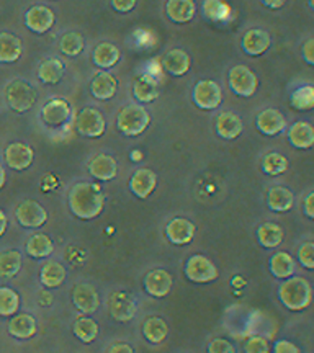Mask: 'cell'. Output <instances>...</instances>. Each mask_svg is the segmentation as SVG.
<instances>
[{
  "label": "cell",
  "instance_id": "21",
  "mask_svg": "<svg viewBox=\"0 0 314 353\" xmlns=\"http://www.w3.org/2000/svg\"><path fill=\"white\" fill-rule=\"evenodd\" d=\"M215 128L219 138L231 141L241 136L242 130H244V125H242V120L239 114L233 112H223L216 117Z\"/></svg>",
  "mask_w": 314,
  "mask_h": 353
},
{
  "label": "cell",
  "instance_id": "49",
  "mask_svg": "<svg viewBox=\"0 0 314 353\" xmlns=\"http://www.w3.org/2000/svg\"><path fill=\"white\" fill-rule=\"evenodd\" d=\"M273 350L277 353H298L300 348L288 341H278L273 347Z\"/></svg>",
  "mask_w": 314,
  "mask_h": 353
},
{
  "label": "cell",
  "instance_id": "28",
  "mask_svg": "<svg viewBox=\"0 0 314 353\" xmlns=\"http://www.w3.org/2000/svg\"><path fill=\"white\" fill-rule=\"evenodd\" d=\"M295 195L285 187H272L267 195V206L273 213H286L293 208Z\"/></svg>",
  "mask_w": 314,
  "mask_h": 353
},
{
  "label": "cell",
  "instance_id": "20",
  "mask_svg": "<svg viewBox=\"0 0 314 353\" xmlns=\"http://www.w3.org/2000/svg\"><path fill=\"white\" fill-rule=\"evenodd\" d=\"M88 172L100 182H110L118 175V164L108 154H99L88 162Z\"/></svg>",
  "mask_w": 314,
  "mask_h": 353
},
{
  "label": "cell",
  "instance_id": "56",
  "mask_svg": "<svg viewBox=\"0 0 314 353\" xmlns=\"http://www.w3.org/2000/svg\"><path fill=\"white\" fill-rule=\"evenodd\" d=\"M131 159L135 162H139L141 159H143V152H141V151H131Z\"/></svg>",
  "mask_w": 314,
  "mask_h": 353
},
{
  "label": "cell",
  "instance_id": "26",
  "mask_svg": "<svg viewBox=\"0 0 314 353\" xmlns=\"http://www.w3.org/2000/svg\"><path fill=\"white\" fill-rule=\"evenodd\" d=\"M117 88H118V81L112 76V74L107 72V70L97 74V76L92 79V83H90L92 95L99 100L113 99L115 94H117Z\"/></svg>",
  "mask_w": 314,
  "mask_h": 353
},
{
  "label": "cell",
  "instance_id": "36",
  "mask_svg": "<svg viewBox=\"0 0 314 353\" xmlns=\"http://www.w3.org/2000/svg\"><path fill=\"white\" fill-rule=\"evenodd\" d=\"M257 241L264 249H277L283 242V229L275 223H265L257 229Z\"/></svg>",
  "mask_w": 314,
  "mask_h": 353
},
{
  "label": "cell",
  "instance_id": "30",
  "mask_svg": "<svg viewBox=\"0 0 314 353\" xmlns=\"http://www.w3.org/2000/svg\"><path fill=\"white\" fill-rule=\"evenodd\" d=\"M119 57H121V52L115 44L112 43H100L97 44L95 50H94V54H92V61H94V64L97 68L100 69H112L115 64L118 63Z\"/></svg>",
  "mask_w": 314,
  "mask_h": 353
},
{
  "label": "cell",
  "instance_id": "8",
  "mask_svg": "<svg viewBox=\"0 0 314 353\" xmlns=\"http://www.w3.org/2000/svg\"><path fill=\"white\" fill-rule=\"evenodd\" d=\"M185 275L193 283H210L218 278V268L205 255H192L185 263Z\"/></svg>",
  "mask_w": 314,
  "mask_h": 353
},
{
  "label": "cell",
  "instance_id": "29",
  "mask_svg": "<svg viewBox=\"0 0 314 353\" xmlns=\"http://www.w3.org/2000/svg\"><path fill=\"white\" fill-rule=\"evenodd\" d=\"M68 278L66 267L59 262H46L39 270V280L44 288H59Z\"/></svg>",
  "mask_w": 314,
  "mask_h": 353
},
{
  "label": "cell",
  "instance_id": "1",
  "mask_svg": "<svg viewBox=\"0 0 314 353\" xmlns=\"http://www.w3.org/2000/svg\"><path fill=\"white\" fill-rule=\"evenodd\" d=\"M105 205V196L99 183L81 182L69 192V210L79 219H94L100 216Z\"/></svg>",
  "mask_w": 314,
  "mask_h": 353
},
{
  "label": "cell",
  "instance_id": "45",
  "mask_svg": "<svg viewBox=\"0 0 314 353\" xmlns=\"http://www.w3.org/2000/svg\"><path fill=\"white\" fill-rule=\"evenodd\" d=\"M244 350L247 353H267L271 352L268 341L262 335H252L244 343Z\"/></svg>",
  "mask_w": 314,
  "mask_h": 353
},
{
  "label": "cell",
  "instance_id": "52",
  "mask_svg": "<svg viewBox=\"0 0 314 353\" xmlns=\"http://www.w3.org/2000/svg\"><path fill=\"white\" fill-rule=\"evenodd\" d=\"M267 8H272V10H277V8H282L286 3V0H260Z\"/></svg>",
  "mask_w": 314,
  "mask_h": 353
},
{
  "label": "cell",
  "instance_id": "10",
  "mask_svg": "<svg viewBox=\"0 0 314 353\" xmlns=\"http://www.w3.org/2000/svg\"><path fill=\"white\" fill-rule=\"evenodd\" d=\"M72 108L70 103L64 99H51L43 105L41 120L44 125L51 128H59L70 120Z\"/></svg>",
  "mask_w": 314,
  "mask_h": 353
},
{
  "label": "cell",
  "instance_id": "18",
  "mask_svg": "<svg viewBox=\"0 0 314 353\" xmlns=\"http://www.w3.org/2000/svg\"><path fill=\"white\" fill-rule=\"evenodd\" d=\"M157 187V175L151 169H138L130 179V190L135 196L148 198Z\"/></svg>",
  "mask_w": 314,
  "mask_h": 353
},
{
  "label": "cell",
  "instance_id": "6",
  "mask_svg": "<svg viewBox=\"0 0 314 353\" xmlns=\"http://www.w3.org/2000/svg\"><path fill=\"white\" fill-rule=\"evenodd\" d=\"M228 81L234 94L242 97V99H249V97L257 92L259 87V81L255 74L249 68H246V65H234L229 70Z\"/></svg>",
  "mask_w": 314,
  "mask_h": 353
},
{
  "label": "cell",
  "instance_id": "54",
  "mask_svg": "<svg viewBox=\"0 0 314 353\" xmlns=\"http://www.w3.org/2000/svg\"><path fill=\"white\" fill-rule=\"evenodd\" d=\"M39 303H41L43 306H50L52 303V296L48 291H41V293H39Z\"/></svg>",
  "mask_w": 314,
  "mask_h": 353
},
{
  "label": "cell",
  "instance_id": "22",
  "mask_svg": "<svg viewBox=\"0 0 314 353\" xmlns=\"http://www.w3.org/2000/svg\"><path fill=\"white\" fill-rule=\"evenodd\" d=\"M288 141L295 149H311L314 145V126L308 121H296L288 128Z\"/></svg>",
  "mask_w": 314,
  "mask_h": 353
},
{
  "label": "cell",
  "instance_id": "50",
  "mask_svg": "<svg viewBox=\"0 0 314 353\" xmlns=\"http://www.w3.org/2000/svg\"><path fill=\"white\" fill-rule=\"evenodd\" d=\"M303 213L306 214L309 219H314V192H311L306 198H304Z\"/></svg>",
  "mask_w": 314,
  "mask_h": 353
},
{
  "label": "cell",
  "instance_id": "53",
  "mask_svg": "<svg viewBox=\"0 0 314 353\" xmlns=\"http://www.w3.org/2000/svg\"><path fill=\"white\" fill-rule=\"evenodd\" d=\"M7 226H8V219H7V214L3 213L2 210H0V237L3 236L7 231Z\"/></svg>",
  "mask_w": 314,
  "mask_h": 353
},
{
  "label": "cell",
  "instance_id": "35",
  "mask_svg": "<svg viewBox=\"0 0 314 353\" xmlns=\"http://www.w3.org/2000/svg\"><path fill=\"white\" fill-rule=\"evenodd\" d=\"M55 250V244L46 234H33L28 241H26V254L33 259H46L50 257Z\"/></svg>",
  "mask_w": 314,
  "mask_h": 353
},
{
  "label": "cell",
  "instance_id": "4",
  "mask_svg": "<svg viewBox=\"0 0 314 353\" xmlns=\"http://www.w3.org/2000/svg\"><path fill=\"white\" fill-rule=\"evenodd\" d=\"M6 100L13 112L25 113L37 103V92L28 82L15 79L6 87Z\"/></svg>",
  "mask_w": 314,
  "mask_h": 353
},
{
  "label": "cell",
  "instance_id": "11",
  "mask_svg": "<svg viewBox=\"0 0 314 353\" xmlns=\"http://www.w3.org/2000/svg\"><path fill=\"white\" fill-rule=\"evenodd\" d=\"M108 311L115 321L130 322L136 316V301L126 291H115L108 298Z\"/></svg>",
  "mask_w": 314,
  "mask_h": 353
},
{
  "label": "cell",
  "instance_id": "46",
  "mask_svg": "<svg viewBox=\"0 0 314 353\" xmlns=\"http://www.w3.org/2000/svg\"><path fill=\"white\" fill-rule=\"evenodd\" d=\"M208 352L210 353H234L236 352V348H234L228 341H224V339H215V341L208 345Z\"/></svg>",
  "mask_w": 314,
  "mask_h": 353
},
{
  "label": "cell",
  "instance_id": "44",
  "mask_svg": "<svg viewBox=\"0 0 314 353\" xmlns=\"http://www.w3.org/2000/svg\"><path fill=\"white\" fill-rule=\"evenodd\" d=\"M298 262L306 270H314V242H304L298 247Z\"/></svg>",
  "mask_w": 314,
  "mask_h": 353
},
{
  "label": "cell",
  "instance_id": "51",
  "mask_svg": "<svg viewBox=\"0 0 314 353\" xmlns=\"http://www.w3.org/2000/svg\"><path fill=\"white\" fill-rule=\"evenodd\" d=\"M108 353H133V347L128 343H115L107 348Z\"/></svg>",
  "mask_w": 314,
  "mask_h": 353
},
{
  "label": "cell",
  "instance_id": "43",
  "mask_svg": "<svg viewBox=\"0 0 314 353\" xmlns=\"http://www.w3.org/2000/svg\"><path fill=\"white\" fill-rule=\"evenodd\" d=\"M203 13L211 21H224L231 13V8L223 0H205L203 2Z\"/></svg>",
  "mask_w": 314,
  "mask_h": 353
},
{
  "label": "cell",
  "instance_id": "24",
  "mask_svg": "<svg viewBox=\"0 0 314 353\" xmlns=\"http://www.w3.org/2000/svg\"><path fill=\"white\" fill-rule=\"evenodd\" d=\"M166 13L174 23H188L195 17L197 6L193 0H167Z\"/></svg>",
  "mask_w": 314,
  "mask_h": 353
},
{
  "label": "cell",
  "instance_id": "19",
  "mask_svg": "<svg viewBox=\"0 0 314 353\" xmlns=\"http://www.w3.org/2000/svg\"><path fill=\"white\" fill-rule=\"evenodd\" d=\"M242 50L249 56H262L272 46V38L265 30L252 28L244 33L241 41Z\"/></svg>",
  "mask_w": 314,
  "mask_h": 353
},
{
  "label": "cell",
  "instance_id": "40",
  "mask_svg": "<svg viewBox=\"0 0 314 353\" xmlns=\"http://www.w3.org/2000/svg\"><path fill=\"white\" fill-rule=\"evenodd\" d=\"M288 169V159L280 152H268L262 159V172L264 174L277 176L285 174Z\"/></svg>",
  "mask_w": 314,
  "mask_h": 353
},
{
  "label": "cell",
  "instance_id": "42",
  "mask_svg": "<svg viewBox=\"0 0 314 353\" xmlns=\"http://www.w3.org/2000/svg\"><path fill=\"white\" fill-rule=\"evenodd\" d=\"M84 46H86L84 38L76 32H69V33L63 34V38H61V41H59L61 52H63L64 56H69V57L81 54V52L84 51Z\"/></svg>",
  "mask_w": 314,
  "mask_h": 353
},
{
  "label": "cell",
  "instance_id": "9",
  "mask_svg": "<svg viewBox=\"0 0 314 353\" xmlns=\"http://www.w3.org/2000/svg\"><path fill=\"white\" fill-rule=\"evenodd\" d=\"M15 218L20 223V226L37 229L46 224L48 211L39 205L38 201L25 200L21 201L15 210Z\"/></svg>",
  "mask_w": 314,
  "mask_h": 353
},
{
  "label": "cell",
  "instance_id": "41",
  "mask_svg": "<svg viewBox=\"0 0 314 353\" xmlns=\"http://www.w3.org/2000/svg\"><path fill=\"white\" fill-rule=\"evenodd\" d=\"M20 307V296L17 291L7 286L0 288V316L2 317H12L17 314Z\"/></svg>",
  "mask_w": 314,
  "mask_h": 353
},
{
  "label": "cell",
  "instance_id": "31",
  "mask_svg": "<svg viewBox=\"0 0 314 353\" xmlns=\"http://www.w3.org/2000/svg\"><path fill=\"white\" fill-rule=\"evenodd\" d=\"M268 267H271L272 275L278 278V280H285V278L293 276L296 272L295 259L286 252L273 254L271 257V262H268Z\"/></svg>",
  "mask_w": 314,
  "mask_h": 353
},
{
  "label": "cell",
  "instance_id": "57",
  "mask_svg": "<svg viewBox=\"0 0 314 353\" xmlns=\"http://www.w3.org/2000/svg\"><path fill=\"white\" fill-rule=\"evenodd\" d=\"M308 6H309V8H311V10L314 12V0H308Z\"/></svg>",
  "mask_w": 314,
  "mask_h": 353
},
{
  "label": "cell",
  "instance_id": "27",
  "mask_svg": "<svg viewBox=\"0 0 314 353\" xmlns=\"http://www.w3.org/2000/svg\"><path fill=\"white\" fill-rule=\"evenodd\" d=\"M21 51H23V44L21 39L12 33H0V63L12 64L20 59Z\"/></svg>",
  "mask_w": 314,
  "mask_h": 353
},
{
  "label": "cell",
  "instance_id": "13",
  "mask_svg": "<svg viewBox=\"0 0 314 353\" xmlns=\"http://www.w3.org/2000/svg\"><path fill=\"white\" fill-rule=\"evenodd\" d=\"M72 304L82 314H94L100 307L99 291L88 283H79L72 290Z\"/></svg>",
  "mask_w": 314,
  "mask_h": 353
},
{
  "label": "cell",
  "instance_id": "14",
  "mask_svg": "<svg viewBox=\"0 0 314 353\" xmlns=\"http://www.w3.org/2000/svg\"><path fill=\"white\" fill-rule=\"evenodd\" d=\"M33 149L25 143H12L3 151V161L13 170H26L33 164Z\"/></svg>",
  "mask_w": 314,
  "mask_h": 353
},
{
  "label": "cell",
  "instance_id": "16",
  "mask_svg": "<svg viewBox=\"0 0 314 353\" xmlns=\"http://www.w3.org/2000/svg\"><path fill=\"white\" fill-rule=\"evenodd\" d=\"M166 236L174 245L190 244L195 237V224L185 218H174L167 224Z\"/></svg>",
  "mask_w": 314,
  "mask_h": 353
},
{
  "label": "cell",
  "instance_id": "3",
  "mask_svg": "<svg viewBox=\"0 0 314 353\" xmlns=\"http://www.w3.org/2000/svg\"><path fill=\"white\" fill-rule=\"evenodd\" d=\"M149 125H151V114L143 105L133 103L119 110L117 126L121 134L135 138V136L143 134Z\"/></svg>",
  "mask_w": 314,
  "mask_h": 353
},
{
  "label": "cell",
  "instance_id": "55",
  "mask_svg": "<svg viewBox=\"0 0 314 353\" xmlns=\"http://www.w3.org/2000/svg\"><path fill=\"white\" fill-rule=\"evenodd\" d=\"M6 180H7L6 170H3L2 164H0V188H3V185H6Z\"/></svg>",
  "mask_w": 314,
  "mask_h": 353
},
{
  "label": "cell",
  "instance_id": "34",
  "mask_svg": "<svg viewBox=\"0 0 314 353\" xmlns=\"http://www.w3.org/2000/svg\"><path fill=\"white\" fill-rule=\"evenodd\" d=\"M167 334H169V327H167V322L162 317L151 316L144 321L143 335L148 342L161 343L166 341Z\"/></svg>",
  "mask_w": 314,
  "mask_h": 353
},
{
  "label": "cell",
  "instance_id": "32",
  "mask_svg": "<svg viewBox=\"0 0 314 353\" xmlns=\"http://www.w3.org/2000/svg\"><path fill=\"white\" fill-rule=\"evenodd\" d=\"M64 76V64L63 61L57 57H51V59L43 61L38 69V79L46 85H55L59 83L61 79Z\"/></svg>",
  "mask_w": 314,
  "mask_h": 353
},
{
  "label": "cell",
  "instance_id": "25",
  "mask_svg": "<svg viewBox=\"0 0 314 353\" xmlns=\"http://www.w3.org/2000/svg\"><path fill=\"white\" fill-rule=\"evenodd\" d=\"M37 319L32 314H17L13 316L10 322H8V334L12 337L20 339V341H26L32 339L37 334Z\"/></svg>",
  "mask_w": 314,
  "mask_h": 353
},
{
  "label": "cell",
  "instance_id": "7",
  "mask_svg": "<svg viewBox=\"0 0 314 353\" xmlns=\"http://www.w3.org/2000/svg\"><path fill=\"white\" fill-rule=\"evenodd\" d=\"M76 128L86 138H100L107 130V121L99 110L86 107L77 113Z\"/></svg>",
  "mask_w": 314,
  "mask_h": 353
},
{
  "label": "cell",
  "instance_id": "39",
  "mask_svg": "<svg viewBox=\"0 0 314 353\" xmlns=\"http://www.w3.org/2000/svg\"><path fill=\"white\" fill-rule=\"evenodd\" d=\"M21 268V254L19 250L0 252V278H13Z\"/></svg>",
  "mask_w": 314,
  "mask_h": 353
},
{
  "label": "cell",
  "instance_id": "37",
  "mask_svg": "<svg viewBox=\"0 0 314 353\" xmlns=\"http://www.w3.org/2000/svg\"><path fill=\"white\" fill-rule=\"evenodd\" d=\"M290 105L298 112H309L314 108V85H302L295 88L290 95Z\"/></svg>",
  "mask_w": 314,
  "mask_h": 353
},
{
  "label": "cell",
  "instance_id": "23",
  "mask_svg": "<svg viewBox=\"0 0 314 353\" xmlns=\"http://www.w3.org/2000/svg\"><path fill=\"white\" fill-rule=\"evenodd\" d=\"M190 65H192V59H190L188 52L184 50H170L166 56H164L162 61L164 70L175 77L187 74L190 70Z\"/></svg>",
  "mask_w": 314,
  "mask_h": 353
},
{
  "label": "cell",
  "instance_id": "5",
  "mask_svg": "<svg viewBox=\"0 0 314 353\" xmlns=\"http://www.w3.org/2000/svg\"><path fill=\"white\" fill-rule=\"evenodd\" d=\"M192 100L198 108L208 110V112L216 110L223 101V92H221L219 83L211 81V79L197 82L192 92Z\"/></svg>",
  "mask_w": 314,
  "mask_h": 353
},
{
  "label": "cell",
  "instance_id": "2",
  "mask_svg": "<svg viewBox=\"0 0 314 353\" xmlns=\"http://www.w3.org/2000/svg\"><path fill=\"white\" fill-rule=\"evenodd\" d=\"M278 299L290 311H303L313 301V288L303 276H290L278 286Z\"/></svg>",
  "mask_w": 314,
  "mask_h": 353
},
{
  "label": "cell",
  "instance_id": "15",
  "mask_svg": "<svg viewBox=\"0 0 314 353\" xmlns=\"http://www.w3.org/2000/svg\"><path fill=\"white\" fill-rule=\"evenodd\" d=\"M143 283L146 293L154 298H164L170 293L174 280H172L170 273L167 270L156 268V270H151L144 276Z\"/></svg>",
  "mask_w": 314,
  "mask_h": 353
},
{
  "label": "cell",
  "instance_id": "38",
  "mask_svg": "<svg viewBox=\"0 0 314 353\" xmlns=\"http://www.w3.org/2000/svg\"><path fill=\"white\" fill-rule=\"evenodd\" d=\"M72 332L79 341H82L84 343H90L99 337V325H97V322L92 317H79L74 322Z\"/></svg>",
  "mask_w": 314,
  "mask_h": 353
},
{
  "label": "cell",
  "instance_id": "12",
  "mask_svg": "<svg viewBox=\"0 0 314 353\" xmlns=\"http://www.w3.org/2000/svg\"><path fill=\"white\" fill-rule=\"evenodd\" d=\"M56 21L55 12L46 6H33L25 13V25L30 32L43 34L50 32Z\"/></svg>",
  "mask_w": 314,
  "mask_h": 353
},
{
  "label": "cell",
  "instance_id": "47",
  "mask_svg": "<svg viewBox=\"0 0 314 353\" xmlns=\"http://www.w3.org/2000/svg\"><path fill=\"white\" fill-rule=\"evenodd\" d=\"M302 54H303V59L306 61L309 65H314V38H309L303 43Z\"/></svg>",
  "mask_w": 314,
  "mask_h": 353
},
{
  "label": "cell",
  "instance_id": "33",
  "mask_svg": "<svg viewBox=\"0 0 314 353\" xmlns=\"http://www.w3.org/2000/svg\"><path fill=\"white\" fill-rule=\"evenodd\" d=\"M133 94L141 103H151L159 97L157 82L151 76H139L133 85Z\"/></svg>",
  "mask_w": 314,
  "mask_h": 353
},
{
  "label": "cell",
  "instance_id": "48",
  "mask_svg": "<svg viewBox=\"0 0 314 353\" xmlns=\"http://www.w3.org/2000/svg\"><path fill=\"white\" fill-rule=\"evenodd\" d=\"M138 0H112V7L118 13H128L136 7Z\"/></svg>",
  "mask_w": 314,
  "mask_h": 353
},
{
  "label": "cell",
  "instance_id": "17",
  "mask_svg": "<svg viewBox=\"0 0 314 353\" xmlns=\"http://www.w3.org/2000/svg\"><path fill=\"white\" fill-rule=\"evenodd\" d=\"M257 130L265 136H278L286 130V118L275 108H267L257 114Z\"/></svg>",
  "mask_w": 314,
  "mask_h": 353
}]
</instances>
